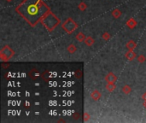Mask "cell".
<instances>
[{
    "label": "cell",
    "instance_id": "cell-1",
    "mask_svg": "<svg viewBox=\"0 0 146 123\" xmlns=\"http://www.w3.org/2000/svg\"><path fill=\"white\" fill-rule=\"evenodd\" d=\"M20 8V11L21 10L24 16L32 22H36L43 14L41 6L36 1H27Z\"/></svg>",
    "mask_w": 146,
    "mask_h": 123
}]
</instances>
